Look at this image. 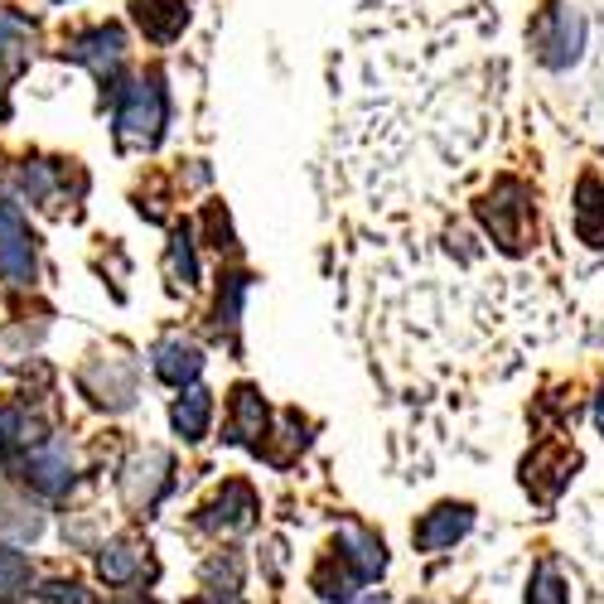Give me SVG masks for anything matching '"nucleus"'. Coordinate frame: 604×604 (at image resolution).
<instances>
[{"label": "nucleus", "instance_id": "obj_1", "mask_svg": "<svg viewBox=\"0 0 604 604\" xmlns=\"http://www.w3.org/2000/svg\"><path fill=\"white\" fill-rule=\"evenodd\" d=\"M160 117H165L160 87H155V83H136L117 121H121V131H126L131 141H145V145H150L155 136H160Z\"/></svg>", "mask_w": 604, "mask_h": 604}, {"label": "nucleus", "instance_id": "obj_2", "mask_svg": "<svg viewBox=\"0 0 604 604\" xmlns=\"http://www.w3.org/2000/svg\"><path fill=\"white\" fill-rule=\"evenodd\" d=\"M0 276H10V281L29 276V238L20 228L15 208H0Z\"/></svg>", "mask_w": 604, "mask_h": 604}, {"label": "nucleus", "instance_id": "obj_3", "mask_svg": "<svg viewBox=\"0 0 604 604\" xmlns=\"http://www.w3.org/2000/svg\"><path fill=\"white\" fill-rule=\"evenodd\" d=\"M73 53L83 63H93L97 73H111V69H117V59H121V35H117V29H97L93 39L73 44Z\"/></svg>", "mask_w": 604, "mask_h": 604}, {"label": "nucleus", "instance_id": "obj_4", "mask_svg": "<svg viewBox=\"0 0 604 604\" xmlns=\"http://www.w3.org/2000/svg\"><path fill=\"white\" fill-rule=\"evenodd\" d=\"M155 367H160V377H170V383H189V377H198L204 358H198V349H189V343H165V349L155 353Z\"/></svg>", "mask_w": 604, "mask_h": 604}, {"label": "nucleus", "instance_id": "obj_5", "mask_svg": "<svg viewBox=\"0 0 604 604\" xmlns=\"http://www.w3.org/2000/svg\"><path fill=\"white\" fill-rule=\"evenodd\" d=\"M29 474H35V484L39 488H63L69 484V474H73V464H69V450H59V445H53V450H44V455H35V460H29Z\"/></svg>", "mask_w": 604, "mask_h": 604}, {"label": "nucleus", "instance_id": "obj_6", "mask_svg": "<svg viewBox=\"0 0 604 604\" xmlns=\"http://www.w3.org/2000/svg\"><path fill=\"white\" fill-rule=\"evenodd\" d=\"M464 528H469V508H440V518H431L426 528H421V546H445Z\"/></svg>", "mask_w": 604, "mask_h": 604}, {"label": "nucleus", "instance_id": "obj_7", "mask_svg": "<svg viewBox=\"0 0 604 604\" xmlns=\"http://www.w3.org/2000/svg\"><path fill=\"white\" fill-rule=\"evenodd\" d=\"M208 407H214V401H208V391H189V397H184V401H179V407H174V426L184 431L189 440H194V435H204Z\"/></svg>", "mask_w": 604, "mask_h": 604}, {"label": "nucleus", "instance_id": "obj_8", "mask_svg": "<svg viewBox=\"0 0 604 604\" xmlns=\"http://www.w3.org/2000/svg\"><path fill=\"white\" fill-rule=\"evenodd\" d=\"M29 585V561L20 552H0V595H20Z\"/></svg>", "mask_w": 604, "mask_h": 604}, {"label": "nucleus", "instance_id": "obj_9", "mask_svg": "<svg viewBox=\"0 0 604 604\" xmlns=\"http://www.w3.org/2000/svg\"><path fill=\"white\" fill-rule=\"evenodd\" d=\"M528 604H566V590H561V580H556V570H552V566L536 570V585H532Z\"/></svg>", "mask_w": 604, "mask_h": 604}, {"label": "nucleus", "instance_id": "obj_10", "mask_svg": "<svg viewBox=\"0 0 604 604\" xmlns=\"http://www.w3.org/2000/svg\"><path fill=\"white\" fill-rule=\"evenodd\" d=\"M20 49H25V20L0 15V53H5V59H20Z\"/></svg>", "mask_w": 604, "mask_h": 604}, {"label": "nucleus", "instance_id": "obj_11", "mask_svg": "<svg viewBox=\"0 0 604 604\" xmlns=\"http://www.w3.org/2000/svg\"><path fill=\"white\" fill-rule=\"evenodd\" d=\"M131 570H136V556H131L126 546H111V552L102 556V576L107 580H126Z\"/></svg>", "mask_w": 604, "mask_h": 604}, {"label": "nucleus", "instance_id": "obj_12", "mask_svg": "<svg viewBox=\"0 0 604 604\" xmlns=\"http://www.w3.org/2000/svg\"><path fill=\"white\" fill-rule=\"evenodd\" d=\"M44 604H83V590H77V585H63V580H59V585L44 590Z\"/></svg>", "mask_w": 604, "mask_h": 604}, {"label": "nucleus", "instance_id": "obj_13", "mask_svg": "<svg viewBox=\"0 0 604 604\" xmlns=\"http://www.w3.org/2000/svg\"><path fill=\"white\" fill-rule=\"evenodd\" d=\"M600 426H604V401H600Z\"/></svg>", "mask_w": 604, "mask_h": 604}]
</instances>
